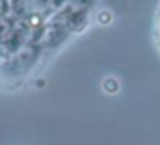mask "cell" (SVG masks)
I'll use <instances>...</instances> for the list:
<instances>
[]
</instances>
